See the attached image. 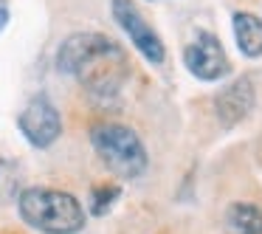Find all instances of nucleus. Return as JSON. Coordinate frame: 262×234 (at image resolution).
Instances as JSON below:
<instances>
[{"label":"nucleus","instance_id":"nucleus-1","mask_svg":"<svg viewBox=\"0 0 262 234\" xmlns=\"http://www.w3.org/2000/svg\"><path fill=\"white\" fill-rule=\"evenodd\" d=\"M57 71L76 76L93 99H116L130 76V59L124 48L99 31H76L57 48Z\"/></svg>","mask_w":262,"mask_h":234},{"label":"nucleus","instance_id":"nucleus-2","mask_svg":"<svg viewBox=\"0 0 262 234\" xmlns=\"http://www.w3.org/2000/svg\"><path fill=\"white\" fill-rule=\"evenodd\" d=\"M17 211L26 226L42 234H79L85 209L71 192L51 186H29L17 195Z\"/></svg>","mask_w":262,"mask_h":234},{"label":"nucleus","instance_id":"nucleus-3","mask_svg":"<svg viewBox=\"0 0 262 234\" xmlns=\"http://www.w3.org/2000/svg\"><path fill=\"white\" fill-rule=\"evenodd\" d=\"M91 144L102 164L124 181H138L149 169V153L138 133L119 121H99L91 127Z\"/></svg>","mask_w":262,"mask_h":234},{"label":"nucleus","instance_id":"nucleus-4","mask_svg":"<svg viewBox=\"0 0 262 234\" xmlns=\"http://www.w3.org/2000/svg\"><path fill=\"white\" fill-rule=\"evenodd\" d=\"M110 12H113V20L119 23V29L127 34V40L133 42V48H136L149 65H164L166 62L164 40H161L158 31L147 23V17L141 14V9H138L133 0H110Z\"/></svg>","mask_w":262,"mask_h":234},{"label":"nucleus","instance_id":"nucleus-5","mask_svg":"<svg viewBox=\"0 0 262 234\" xmlns=\"http://www.w3.org/2000/svg\"><path fill=\"white\" fill-rule=\"evenodd\" d=\"M183 65L200 82H220L231 74V62L223 42L206 29H194L189 46L183 48Z\"/></svg>","mask_w":262,"mask_h":234},{"label":"nucleus","instance_id":"nucleus-6","mask_svg":"<svg viewBox=\"0 0 262 234\" xmlns=\"http://www.w3.org/2000/svg\"><path fill=\"white\" fill-rule=\"evenodd\" d=\"M17 127L31 147L48 150L59 136H62V116H59L57 104L51 102V96L37 93V96H31L29 104L20 110Z\"/></svg>","mask_w":262,"mask_h":234},{"label":"nucleus","instance_id":"nucleus-7","mask_svg":"<svg viewBox=\"0 0 262 234\" xmlns=\"http://www.w3.org/2000/svg\"><path fill=\"white\" fill-rule=\"evenodd\" d=\"M254 108H256V88H254V76H248V74H243L239 79L223 85L214 96L217 121L226 130H231L239 121H245Z\"/></svg>","mask_w":262,"mask_h":234},{"label":"nucleus","instance_id":"nucleus-8","mask_svg":"<svg viewBox=\"0 0 262 234\" xmlns=\"http://www.w3.org/2000/svg\"><path fill=\"white\" fill-rule=\"evenodd\" d=\"M231 31L239 54L245 59H259L262 57V17L254 12H234L231 14Z\"/></svg>","mask_w":262,"mask_h":234},{"label":"nucleus","instance_id":"nucleus-9","mask_svg":"<svg viewBox=\"0 0 262 234\" xmlns=\"http://www.w3.org/2000/svg\"><path fill=\"white\" fill-rule=\"evenodd\" d=\"M226 231L228 234H262V209L254 203L237 200L226 209Z\"/></svg>","mask_w":262,"mask_h":234},{"label":"nucleus","instance_id":"nucleus-10","mask_svg":"<svg viewBox=\"0 0 262 234\" xmlns=\"http://www.w3.org/2000/svg\"><path fill=\"white\" fill-rule=\"evenodd\" d=\"M23 192V169L17 161L0 158V203H12Z\"/></svg>","mask_w":262,"mask_h":234},{"label":"nucleus","instance_id":"nucleus-11","mask_svg":"<svg viewBox=\"0 0 262 234\" xmlns=\"http://www.w3.org/2000/svg\"><path fill=\"white\" fill-rule=\"evenodd\" d=\"M121 198V186L116 183H104V186H96L91 195V215L93 217H104L110 209L116 206V200Z\"/></svg>","mask_w":262,"mask_h":234},{"label":"nucleus","instance_id":"nucleus-12","mask_svg":"<svg viewBox=\"0 0 262 234\" xmlns=\"http://www.w3.org/2000/svg\"><path fill=\"white\" fill-rule=\"evenodd\" d=\"M6 26H9V9H6V6H0V31L6 29Z\"/></svg>","mask_w":262,"mask_h":234}]
</instances>
